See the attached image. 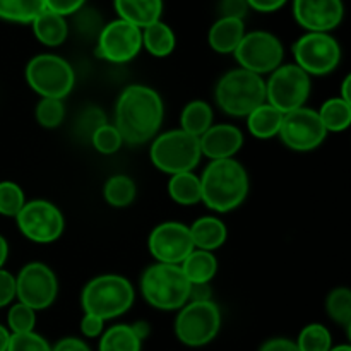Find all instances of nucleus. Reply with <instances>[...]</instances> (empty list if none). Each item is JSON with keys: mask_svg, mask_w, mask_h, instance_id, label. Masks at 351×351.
Segmentation results:
<instances>
[{"mask_svg": "<svg viewBox=\"0 0 351 351\" xmlns=\"http://www.w3.org/2000/svg\"><path fill=\"white\" fill-rule=\"evenodd\" d=\"M163 99L154 89L132 84L122 91L115 105V129L123 143L139 144L154 139L163 123Z\"/></svg>", "mask_w": 351, "mask_h": 351, "instance_id": "nucleus-1", "label": "nucleus"}, {"mask_svg": "<svg viewBox=\"0 0 351 351\" xmlns=\"http://www.w3.org/2000/svg\"><path fill=\"white\" fill-rule=\"evenodd\" d=\"M201 201L216 213L239 208L249 194V175L233 158L215 160L201 175Z\"/></svg>", "mask_w": 351, "mask_h": 351, "instance_id": "nucleus-2", "label": "nucleus"}, {"mask_svg": "<svg viewBox=\"0 0 351 351\" xmlns=\"http://www.w3.org/2000/svg\"><path fill=\"white\" fill-rule=\"evenodd\" d=\"M216 103L232 117H247L266 103V81L245 69L228 71L216 84Z\"/></svg>", "mask_w": 351, "mask_h": 351, "instance_id": "nucleus-3", "label": "nucleus"}, {"mask_svg": "<svg viewBox=\"0 0 351 351\" xmlns=\"http://www.w3.org/2000/svg\"><path fill=\"white\" fill-rule=\"evenodd\" d=\"M132 285L119 274H101L89 281L81 295L84 314L108 321L125 314L134 304Z\"/></svg>", "mask_w": 351, "mask_h": 351, "instance_id": "nucleus-4", "label": "nucleus"}, {"mask_svg": "<svg viewBox=\"0 0 351 351\" xmlns=\"http://www.w3.org/2000/svg\"><path fill=\"white\" fill-rule=\"evenodd\" d=\"M141 291L147 304L160 311H178L189 302L191 283L180 266L158 263L141 276Z\"/></svg>", "mask_w": 351, "mask_h": 351, "instance_id": "nucleus-5", "label": "nucleus"}, {"mask_svg": "<svg viewBox=\"0 0 351 351\" xmlns=\"http://www.w3.org/2000/svg\"><path fill=\"white\" fill-rule=\"evenodd\" d=\"M149 156L154 167L168 175L192 171L202 156L199 137L182 129L165 132L154 137Z\"/></svg>", "mask_w": 351, "mask_h": 351, "instance_id": "nucleus-6", "label": "nucleus"}, {"mask_svg": "<svg viewBox=\"0 0 351 351\" xmlns=\"http://www.w3.org/2000/svg\"><path fill=\"white\" fill-rule=\"evenodd\" d=\"M26 81L41 98L64 99L74 88L75 75L67 60L53 53H41L27 62Z\"/></svg>", "mask_w": 351, "mask_h": 351, "instance_id": "nucleus-7", "label": "nucleus"}, {"mask_svg": "<svg viewBox=\"0 0 351 351\" xmlns=\"http://www.w3.org/2000/svg\"><path fill=\"white\" fill-rule=\"evenodd\" d=\"M221 312L215 302H187L175 319V335L184 345L199 348L218 336Z\"/></svg>", "mask_w": 351, "mask_h": 351, "instance_id": "nucleus-8", "label": "nucleus"}, {"mask_svg": "<svg viewBox=\"0 0 351 351\" xmlns=\"http://www.w3.org/2000/svg\"><path fill=\"white\" fill-rule=\"evenodd\" d=\"M311 75L297 64L280 65L266 81V103L281 113L302 108L311 95Z\"/></svg>", "mask_w": 351, "mask_h": 351, "instance_id": "nucleus-9", "label": "nucleus"}, {"mask_svg": "<svg viewBox=\"0 0 351 351\" xmlns=\"http://www.w3.org/2000/svg\"><path fill=\"white\" fill-rule=\"evenodd\" d=\"M240 67L254 74H267L276 71L285 58V48L280 38L269 31H250L233 51Z\"/></svg>", "mask_w": 351, "mask_h": 351, "instance_id": "nucleus-10", "label": "nucleus"}, {"mask_svg": "<svg viewBox=\"0 0 351 351\" xmlns=\"http://www.w3.org/2000/svg\"><path fill=\"white\" fill-rule=\"evenodd\" d=\"M293 57L308 75H326L341 62V47L329 33H305L293 45Z\"/></svg>", "mask_w": 351, "mask_h": 351, "instance_id": "nucleus-11", "label": "nucleus"}, {"mask_svg": "<svg viewBox=\"0 0 351 351\" xmlns=\"http://www.w3.org/2000/svg\"><path fill=\"white\" fill-rule=\"evenodd\" d=\"M19 232L36 243H51L64 233L65 219L60 209L50 201L36 199L23 206L16 216Z\"/></svg>", "mask_w": 351, "mask_h": 351, "instance_id": "nucleus-12", "label": "nucleus"}, {"mask_svg": "<svg viewBox=\"0 0 351 351\" xmlns=\"http://www.w3.org/2000/svg\"><path fill=\"white\" fill-rule=\"evenodd\" d=\"M58 281L53 271L41 263H29L16 278V297L29 308L43 311L55 302Z\"/></svg>", "mask_w": 351, "mask_h": 351, "instance_id": "nucleus-13", "label": "nucleus"}, {"mask_svg": "<svg viewBox=\"0 0 351 351\" xmlns=\"http://www.w3.org/2000/svg\"><path fill=\"white\" fill-rule=\"evenodd\" d=\"M278 136L293 151H312L324 143L328 130L322 125L319 113L312 108L293 110L283 115Z\"/></svg>", "mask_w": 351, "mask_h": 351, "instance_id": "nucleus-14", "label": "nucleus"}, {"mask_svg": "<svg viewBox=\"0 0 351 351\" xmlns=\"http://www.w3.org/2000/svg\"><path fill=\"white\" fill-rule=\"evenodd\" d=\"M141 48H143V31L127 21H112L98 34L99 57L113 64L132 60Z\"/></svg>", "mask_w": 351, "mask_h": 351, "instance_id": "nucleus-15", "label": "nucleus"}, {"mask_svg": "<svg viewBox=\"0 0 351 351\" xmlns=\"http://www.w3.org/2000/svg\"><path fill=\"white\" fill-rule=\"evenodd\" d=\"M194 250L189 226L177 221L158 225L149 235V252L158 263L180 266L185 257Z\"/></svg>", "mask_w": 351, "mask_h": 351, "instance_id": "nucleus-16", "label": "nucleus"}, {"mask_svg": "<svg viewBox=\"0 0 351 351\" xmlns=\"http://www.w3.org/2000/svg\"><path fill=\"white\" fill-rule=\"evenodd\" d=\"M343 0H293V17L308 33H329L341 24Z\"/></svg>", "mask_w": 351, "mask_h": 351, "instance_id": "nucleus-17", "label": "nucleus"}, {"mask_svg": "<svg viewBox=\"0 0 351 351\" xmlns=\"http://www.w3.org/2000/svg\"><path fill=\"white\" fill-rule=\"evenodd\" d=\"M201 154L215 160H228L233 158L243 146V134L239 127L232 123H218L211 125L201 137Z\"/></svg>", "mask_w": 351, "mask_h": 351, "instance_id": "nucleus-18", "label": "nucleus"}, {"mask_svg": "<svg viewBox=\"0 0 351 351\" xmlns=\"http://www.w3.org/2000/svg\"><path fill=\"white\" fill-rule=\"evenodd\" d=\"M119 19L144 29L149 24L161 21L163 0H113Z\"/></svg>", "mask_w": 351, "mask_h": 351, "instance_id": "nucleus-19", "label": "nucleus"}, {"mask_svg": "<svg viewBox=\"0 0 351 351\" xmlns=\"http://www.w3.org/2000/svg\"><path fill=\"white\" fill-rule=\"evenodd\" d=\"M245 34V24L242 19L219 17L208 33V43L216 53H233Z\"/></svg>", "mask_w": 351, "mask_h": 351, "instance_id": "nucleus-20", "label": "nucleus"}, {"mask_svg": "<svg viewBox=\"0 0 351 351\" xmlns=\"http://www.w3.org/2000/svg\"><path fill=\"white\" fill-rule=\"evenodd\" d=\"M189 230H191L194 249L208 250V252L219 249L228 237L226 225L215 216H202V218L195 219L192 226H189Z\"/></svg>", "mask_w": 351, "mask_h": 351, "instance_id": "nucleus-21", "label": "nucleus"}, {"mask_svg": "<svg viewBox=\"0 0 351 351\" xmlns=\"http://www.w3.org/2000/svg\"><path fill=\"white\" fill-rule=\"evenodd\" d=\"M31 26L36 40L45 47H60L69 36L67 19L47 9L36 16Z\"/></svg>", "mask_w": 351, "mask_h": 351, "instance_id": "nucleus-22", "label": "nucleus"}, {"mask_svg": "<svg viewBox=\"0 0 351 351\" xmlns=\"http://www.w3.org/2000/svg\"><path fill=\"white\" fill-rule=\"evenodd\" d=\"M180 269L191 285L209 283L218 273V261L213 252L194 249L180 264Z\"/></svg>", "mask_w": 351, "mask_h": 351, "instance_id": "nucleus-23", "label": "nucleus"}, {"mask_svg": "<svg viewBox=\"0 0 351 351\" xmlns=\"http://www.w3.org/2000/svg\"><path fill=\"white\" fill-rule=\"evenodd\" d=\"M283 120V113L271 106L269 103H263L254 112L247 115V127L249 132L257 139H271L278 136Z\"/></svg>", "mask_w": 351, "mask_h": 351, "instance_id": "nucleus-24", "label": "nucleus"}, {"mask_svg": "<svg viewBox=\"0 0 351 351\" xmlns=\"http://www.w3.org/2000/svg\"><path fill=\"white\" fill-rule=\"evenodd\" d=\"M141 31H143V47L153 57L163 58L173 53L175 47H177V38H175L173 29L163 21H156Z\"/></svg>", "mask_w": 351, "mask_h": 351, "instance_id": "nucleus-25", "label": "nucleus"}, {"mask_svg": "<svg viewBox=\"0 0 351 351\" xmlns=\"http://www.w3.org/2000/svg\"><path fill=\"white\" fill-rule=\"evenodd\" d=\"M168 194L180 206L197 204L201 202V180L192 171L171 175L168 182Z\"/></svg>", "mask_w": 351, "mask_h": 351, "instance_id": "nucleus-26", "label": "nucleus"}, {"mask_svg": "<svg viewBox=\"0 0 351 351\" xmlns=\"http://www.w3.org/2000/svg\"><path fill=\"white\" fill-rule=\"evenodd\" d=\"M45 10V0H0V19L31 24Z\"/></svg>", "mask_w": 351, "mask_h": 351, "instance_id": "nucleus-27", "label": "nucleus"}, {"mask_svg": "<svg viewBox=\"0 0 351 351\" xmlns=\"http://www.w3.org/2000/svg\"><path fill=\"white\" fill-rule=\"evenodd\" d=\"M213 125V108L206 101H191L180 115V129L195 137H201Z\"/></svg>", "mask_w": 351, "mask_h": 351, "instance_id": "nucleus-28", "label": "nucleus"}, {"mask_svg": "<svg viewBox=\"0 0 351 351\" xmlns=\"http://www.w3.org/2000/svg\"><path fill=\"white\" fill-rule=\"evenodd\" d=\"M319 119L328 132H343L351 123V103L343 98H329L319 110Z\"/></svg>", "mask_w": 351, "mask_h": 351, "instance_id": "nucleus-29", "label": "nucleus"}, {"mask_svg": "<svg viewBox=\"0 0 351 351\" xmlns=\"http://www.w3.org/2000/svg\"><path fill=\"white\" fill-rule=\"evenodd\" d=\"M141 341L132 326L117 324L106 329L99 339V351H141Z\"/></svg>", "mask_w": 351, "mask_h": 351, "instance_id": "nucleus-30", "label": "nucleus"}, {"mask_svg": "<svg viewBox=\"0 0 351 351\" xmlns=\"http://www.w3.org/2000/svg\"><path fill=\"white\" fill-rule=\"evenodd\" d=\"M136 184L127 175H113L103 187L105 201L113 208H127L136 199Z\"/></svg>", "mask_w": 351, "mask_h": 351, "instance_id": "nucleus-31", "label": "nucleus"}, {"mask_svg": "<svg viewBox=\"0 0 351 351\" xmlns=\"http://www.w3.org/2000/svg\"><path fill=\"white\" fill-rule=\"evenodd\" d=\"M326 308H328L329 317L335 322L341 324L343 328L348 329L351 326V291L348 288H335L329 293L326 300Z\"/></svg>", "mask_w": 351, "mask_h": 351, "instance_id": "nucleus-32", "label": "nucleus"}, {"mask_svg": "<svg viewBox=\"0 0 351 351\" xmlns=\"http://www.w3.org/2000/svg\"><path fill=\"white\" fill-rule=\"evenodd\" d=\"M295 343L300 351H329L332 348L331 332L317 322L305 326Z\"/></svg>", "mask_w": 351, "mask_h": 351, "instance_id": "nucleus-33", "label": "nucleus"}, {"mask_svg": "<svg viewBox=\"0 0 351 351\" xmlns=\"http://www.w3.org/2000/svg\"><path fill=\"white\" fill-rule=\"evenodd\" d=\"M24 204L26 195L19 185L14 182H0V215L16 218Z\"/></svg>", "mask_w": 351, "mask_h": 351, "instance_id": "nucleus-34", "label": "nucleus"}, {"mask_svg": "<svg viewBox=\"0 0 351 351\" xmlns=\"http://www.w3.org/2000/svg\"><path fill=\"white\" fill-rule=\"evenodd\" d=\"M7 324H9L10 335H24L33 332L36 326V312L24 304H16L9 308L7 314Z\"/></svg>", "mask_w": 351, "mask_h": 351, "instance_id": "nucleus-35", "label": "nucleus"}, {"mask_svg": "<svg viewBox=\"0 0 351 351\" xmlns=\"http://www.w3.org/2000/svg\"><path fill=\"white\" fill-rule=\"evenodd\" d=\"M65 106L62 99L41 98L36 105V120L45 129H55L64 122Z\"/></svg>", "mask_w": 351, "mask_h": 351, "instance_id": "nucleus-36", "label": "nucleus"}, {"mask_svg": "<svg viewBox=\"0 0 351 351\" xmlns=\"http://www.w3.org/2000/svg\"><path fill=\"white\" fill-rule=\"evenodd\" d=\"M91 143L98 153L113 154L122 147L123 141H122V136L119 134V130L115 129V125L103 123V125H99L98 129L93 132Z\"/></svg>", "mask_w": 351, "mask_h": 351, "instance_id": "nucleus-37", "label": "nucleus"}, {"mask_svg": "<svg viewBox=\"0 0 351 351\" xmlns=\"http://www.w3.org/2000/svg\"><path fill=\"white\" fill-rule=\"evenodd\" d=\"M7 351H51L43 336L36 332H24V335H10Z\"/></svg>", "mask_w": 351, "mask_h": 351, "instance_id": "nucleus-38", "label": "nucleus"}, {"mask_svg": "<svg viewBox=\"0 0 351 351\" xmlns=\"http://www.w3.org/2000/svg\"><path fill=\"white\" fill-rule=\"evenodd\" d=\"M84 3L86 0H45V9L51 10L62 17H67L79 12Z\"/></svg>", "mask_w": 351, "mask_h": 351, "instance_id": "nucleus-39", "label": "nucleus"}, {"mask_svg": "<svg viewBox=\"0 0 351 351\" xmlns=\"http://www.w3.org/2000/svg\"><path fill=\"white\" fill-rule=\"evenodd\" d=\"M219 17H232V19H242L249 12V5L245 0H219L218 3Z\"/></svg>", "mask_w": 351, "mask_h": 351, "instance_id": "nucleus-40", "label": "nucleus"}, {"mask_svg": "<svg viewBox=\"0 0 351 351\" xmlns=\"http://www.w3.org/2000/svg\"><path fill=\"white\" fill-rule=\"evenodd\" d=\"M16 297V278L5 269H0V308L9 305Z\"/></svg>", "mask_w": 351, "mask_h": 351, "instance_id": "nucleus-41", "label": "nucleus"}, {"mask_svg": "<svg viewBox=\"0 0 351 351\" xmlns=\"http://www.w3.org/2000/svg\"><path fill=\"white\" fill-rule=\"evenodd\" d=\"M103 329H105V321L96 315L84 314L81 321V331L86 338H96V336L103 335Z\"/></svg>", "mask_w": 351, "mask_h": 351, "instance_id": "nucleus-42", "label": "nucleus"}, {"mask_svg": "<svg viewBox=\"0 0 351 351\" xmlns=\"http://www.w3.org/2000/svg\"><path fill=\"white\" fill-rule=\"evenodd\" d=\"M103 123H106L103 113L99 112L98 108H91V110H88V112L82 113L81 122H79V127L86 129V130H88L89 136H93V132H95V130L98 129L99 125H103Z\"/></svg>", "mask_w": 351, "mask_h": 351, "instance_id": "nucleus-43", "label": "nucleus"}, {"mask_svg": "<svg viewBox=\"0 0 351 351\" xmlns=\"http://www.w3.org/2000/svg\"><path fill=\"white\" fill-rule=\"evenodd\" d=\"M249 9L257 10V12H276L280 10L288 0H245Z\"/></svg>", "mask_w": 351, "mask_h": 351, "instance_id": "nucleus-44", "label": "nucleus"}, {"mask_svg": "<svg viewBox=\"0 0 351 351\" xmlns=\"http://www.w3.org/2000/svg\"><path fill=\"white\" fill-rule=\"evenodd\" d=\"M259 351H300L297 343L287 338H274L264 343Z\"/></svg>", "mask_w": 351, "mask_h": 351, "instance_id": "nucleus-45", "label": "nucleus"}, {"mask_svg": "<svg viewBox=\"0 0 351 351\" xmlns=\"http://www.w3.org/2000/svg\"><path fill=\"white\" fill-rule=\"evenodd\" d=\"M51 351H91V348L77 338H64L51 348Z\"/></svg>", "mask_w": 351, "mask_h": 351, "instance_id": "nucleus-46", "label": "nucleus"}, {"mask_svg": "<svg viewBox=\"0 0 351 351\" xmlns=\"http://www.w3.org/2000/svg\"><path fill=\"white\" fill-rule=\"evenodd\" d=\"M213 290L209 283L201 285H191V295H189V302H209L211 300Z\"/></svg>", "mask_w": 351, "mask_h": 351, "instance_id": "nucleus-47", "label": "nucleus"}, {"mask_svg": "<svg viewBox=\"0 0 351 351\" xmlns=\"http://www.w3.org/2000/svg\"><path fill=\"white\" fill-rule=\"evenodd\" d=\"M132 329L141 341H143L144 338H147V335H149V326H147L146 322H136V324H132Z\"/></svg>", "mask_w": 351, "mask_h": 351, "instance_id": "nucleus-48", "label": "nucleus"}, {"mask_svg": "<svg viewBox=\"0 0 351 351\" xmlns=\"http://www.w3.org/2000/svg\"><path fill=\"white\" fill-rule=\"evenodd\" d=\"M7 256H9V245H7V240L0 235V269L5 264Z\"/></svg>", "mask_w": 351, "mask_h": 351, "instance_id": "nucleus-49", "label": "nucleus"}, {"mask_svg": "<svg viewBox=\"0 0 351 351\" xmlns=\"http://www.w3.org/2000/svg\"><path fill=\"white\" fill-rule=\"evenodd\" d=\"M9 339H10V332L9 329L0 326V351H7V346H9Z\"/></svg>", "mask_w": 351, "mask_h": 351, "instance_id": "nucleus-50", "label": "nucleus"}, {"mask_svg": "<svg viewBox=\"0 0 351 351\" xmlns=\"http://www.w3.org/2000/svg\"><path fill=\"white\" fill-rule=\"evenodd\" d=\"M350 82H351V75H346L345 79H343V86H341V96L339 98H343L345 101L351 103V96H350Z\"/></svg>", "mask_w": 351, "mask_h": 351, "instance_id": "nucleus-51", "label": "nucleus"}, {"mask_svg": "<svg viewBox=\"0 0 351 351\" xmlns=\"http://www.w3.org/2000/svg\"><path fill=\"white\" fill-rule=\"evenodd\" d=\"M329 351H351L350 345H339V346H335V348H331Z\"/></svg>", "mask_w": 351, "mask_h": 351, "instance_id": "nucleus-52", "label": "nucleus"}]
</instances>
